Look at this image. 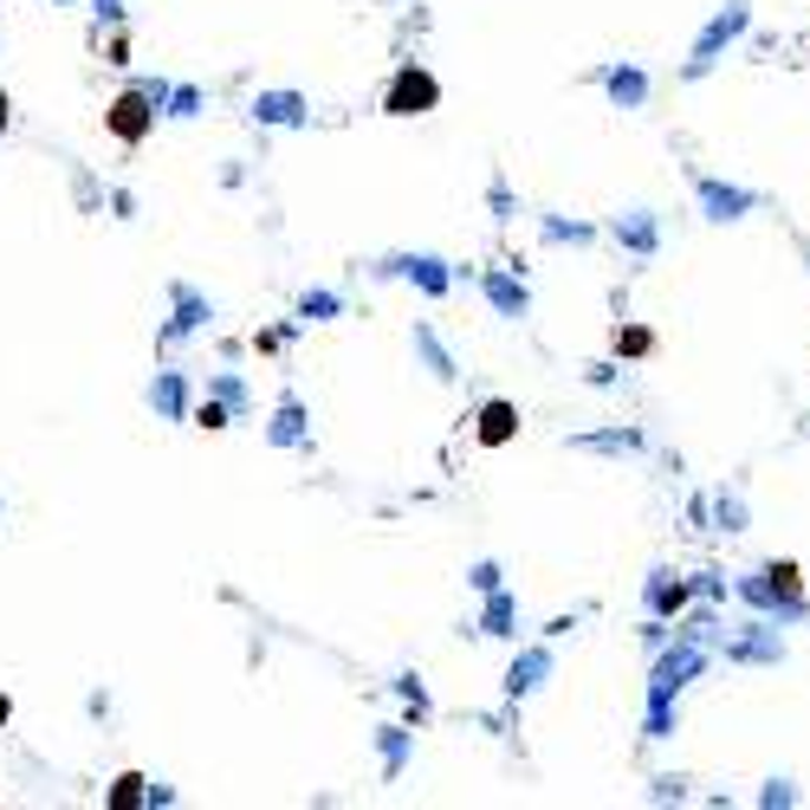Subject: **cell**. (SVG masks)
I'll use <instances>...</instances> for the list:
<instances>
[{"label": "cell", "instance_id": "9c48e42d", "mask_svg": "<svg viewBox=\"0 0 810 810\" xmlns=\"http://www.w3.org/2000/svg\"><path fill=\"white\" fill-rule=\"evenodd\" d=\"M0 720H7V700H0Z\"/></svg>", "mask_w": 810, "mask_h": 810}, {"label": "cell", "instance_id": "30bf717a", "mask_svg": "<svg viewBox=\"0 0 810 810\" xmlns=\"http://www.w3.org/2000/svg\"><path fill=\"white\" fill-rule=\"evenodd\" d=\"M0 124H7V105H0Z\"/></svg>", "mask_w": 810, "mask_h": 810}, {"label": "cell", "instance_id": "ba28073f", "mask_svg": "<svg viewBox=\"0 0 810 810\" xmlns=\"http://www.w3.org/2000/svg\"><path fill=\"white\" fill-rule=\"evenodd\" d=\"M616 350H629V357H642V350H649V332H616Z\"/></svg>", "mask_w": 810, "mask_h": 810}, {"label": "cell", "instance_id": "277c9868", "mask_svg": "<svg viewBox=\"0 0 810 810\" xmlns=\"http://www.w3.org/2000/svg\"><path fill=\"white\" fill-rule=\"evenodd\" d=\"M739 27H745V7H733V13H720V20H713V27H707V39H700L694 66H707V59H713V52H720V46H727V39H733Z\"/></svg>", "mask_w": 810, "mask_h": 810}, {"label": "cell", "instance_id": "7a4b0ae2", "mask_svg": "<svg viewBox=\"0 0 810 810\" xmlns=\"http://www.w3.org/2000/svg\"><path fill=\"white\" fill-rule=\"evenodd\" d=\"M700 201L713 208V221H739V215L752 208V195H745V188H720V182H700Z\"/></svg>", "mask_w": 810, "mask_h": 810}, {"label": "cell", "instance_id": "52a82bcc", "mask_svg": "<svg viewBox=\"0 0 810 810\" xmlns=\"http://www.w3.org/2000/svg\"><path fill=\"white\" fill-rule=\"evenodd\" d=\"M688 603V590L681 584H655V610H681Z\"/></svg>", "mask_w": 810, "mask_h": 810}, {"label": "cell", "instance_id": "3957f363", "mask_svg": "<svg viewBox=\"0 0 810 810\" xmlns=\"http://www.w3.org/2000/svg\"><path fill=\"white\" fill-rule=\"evenodd\" d=\"M111 130L124 137V144H137L149 130V98H117V111H111Z\"/></svg>", "mask_w": 810, "mask_h": 810}, {"label": "cell", "instance_id": "5b68a950", "mask_svg": "<svg viewBox=\"0 0 810 810\" xmlns=\"http://www.w3.org/2000/svg\"><path fill=\"white\" fill-rule=\"evenodd\" d=\"M506 435H513V408H506V403H493L486 415H480V442H486V447H500Z\"/></svg>", "mask_w": 810, "mask_h": 810}, {"label": "cell", "instance_id": "6da1fadb", "mask_svg": "<svg viewBox=\"0 0 810 810\" xmlns=\"http://www.w3.org/2000/svg\"><path fill=\"white\" fill-rule=\"evenodd\" d=\"M435 105V78H422V72H408V78H396V91H389V111H428Z\"/></svg>", "mask_w": 810, "mask_h": 810}, {"label": "cell", "instance_id": "8992f818", "mask_svg": "<svg viewBox=\"0 0 810 810\" xmlns=\"http://www.w3.org/2000/svg\"><path fill=\"white\" fill-rule=\"evenodd\" d=\"M610 91H616L623 105H642V78H635V72H616V78H610Z\"/></svg>", "mask_w": 810, "mask_h": 810}]
</instances>
